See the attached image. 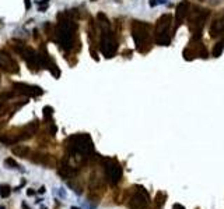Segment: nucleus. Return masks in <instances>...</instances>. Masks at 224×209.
<instances>
[{
	"mask_svg": "<svg viewBox=\"0 0 224 209\" xmlns=\"http://www.w3.org/2000/svg\"><path fill=\"white\" fill-rule=\"evenodd\" d=\"M73 32L74 25L69 20L59 21L58 27H56V39L60 43V46L64 50H69L73 45Z\"/></svg>",
	"mask_w": 224,
	"mask_h": 209,
	"instance_id": "obj_1",
	"label": "nucleus"
},
{
	"mask_svg": "<svg viewBox=\"0 0 224 209\" xmlns=\"http://www.w3.org/2000/svg\"><path fill=\"white\" fill-rule=\"evenodd\" d=\"M67 146L71 152L81 155H88L92 152L94 146H92V141L90 135L87 134H79V135H71L67 139Z\"/></svg>",
	"mask_w": 224,
	"mask_h": 209,
	"instance_id": "obj_2",
	"label": "nucleus"
},
{
	"mask_svg": "<svg viewBox=\"0 0 224 209\" xmlns=\"http://www.w3.org/2000/svg\"><path fill=\"white\" fill-rule=\"evenodd\" d=\"M170 27H171V15L164 14L160 17L155 25V40L158 45L168 46L170 45Z\"/></svg>",
	"mask_w": 224,
	"mask_h": 209,
	"instance_id": "obj_3",
	"label": "nucleus"
},
{
	"mask_svg": "<svg viewBox=\"0 0 224 209\" xmlns=\"http://www.w3.org/2000/svg\"><path fill=\"white\" fill-rule=\"evenodd\" d=\"M148 205H150V195H148L147 190L142 185H136L135 191H133L129 202H127V208L129 209H147Z\"/></svg>",
	"mask_w": 224,
	"mask_h": 209,
	"instance_id": "obj_4",
	"label": "nucleus"
},
{
	"mask_svg": "<svg viewBox=\"0 0 224 209\" xmlns=\"http://www.w3.org/2000/svg\"><path fill=\"white\" fill-rule=\"evenodd\" d=\"M118 50V43L114 38V34L107 28H102L101 34V53L107 59H112L116 55Z\"/></svg>",
	"mask_w": 224,
	"mask_h": 209,
	"instance_id": "obj_5",
	"label": "nucleus"
},
{
	"mask_svg": "<svg viewBox=\"0 0 224 209\" xmlns=\"http://www.w3.org/2000/svg\"><path fill=\"white\" fill-rule=\"evenodd\" d=\"M105 177L107 181L111 185H116L122 179V167H120L119 162L115 159H109L105 163Z\"/></svg>",
	"mask_w": 224,
	"mask_h": 209,
	"instance_id": "obj_6",
	"label": "nucleus"
},
{
	"mask_svg": "<svg viewBox=\"0 0 224 209\" xmlns=\"http://www.w3.org/2000/svg\"><path fill=\"white\" fill-rule=\"evenodd\" d=\"M148 28L150 27L147 24L140 23V21L133 23V39H135L139 52H142V46L148 40Z\"/></svg>",
	"mask_w": 224,
	"mask_h": 209,
	"instance_id": "obj_7",
	"label": "nucleus"
},
{
	"mask_svg": "<svg viewBox=\"0 0 224 209\" xmlns=\"http://www.w3.org/2000/svg\"><path fill=\"white\" fill-rule=\"evenodd\" d=\"M14 91L20 95H25V96H31V98H36V96L42 95L43 91L39 86L35 85H28V84H23V82H15L13 85Z\"/></svg>",
	"mask_w": 224,
	"mask_h": 209,
	"instance_id": "obj_8",
	"label": "nucleus"
},
{
	"mask_svg": "<svg viewBox=\"0 0 224 209\" xmlns=\"http://www.w3.org/2000/svg\"><path fill=\"white\" fill-rule=\"evenodd\" d=\"M0 68L10 74L18 73V64L15 63V60L10 55H7V53L3 50H0Z\"/></svg>",
	"mask_w": 224,
	"mask_h": 209,
	"instance_id": "obj_9",
	"label": "nucleus"
},
{
	"mask_svg": "<svg viewBox=\"0 0 224 209\" xmlns=\"http://www.w3.org/2000/svg\"><path fill=\"white\" fill-rule=\"evenodd\" d=\"M20 55L24 57V60L27 61L28 67L32 68V70H36V68H39L41 65H39V57L38 55H36L35 52L32 50V49H27V48H23V50L20 52Z\"/></svg>",
	"mask_w": 224,
	"mask_h": 209,
	"instance_id": "obj_10",
	"label": "nucleus"
},
{
	"mask_svg": "<svg viewBox=\"0 0 224 209\" xmlns=\"http://www.w3.org/2000/svg\"><path fill=\"white\" fill-rule=\"evenodd\" d=\"M38 127H39L38 121H31L30 124H27V126L24 127L23 133H21V135L18 137L17 139H28V138H31V137H34L36 134V131H38Z\"/></svg>",
	"mask_w": 224,
	"mask_h": 209,
	"instance_id": "obj_11",
	"label": "nucleus"
},
{
	"mask_svg": "<svg viewBox=\"0 0 224 209\" xmlns=\"http://www.w3.org/2000/svg\"><path fill=\"white\" fill-rule=\"evenodd\" d=\"M188 10H189L188 3L182 2L178 4V7H176V23L178 24H181L183 21V18L188 15Z\"/></svg>",
	"mask_w": 224,
	"mask_h": 209,
	"instance_id": "obj_12",
	"label": "nucleus"
},
{
	"mask_svg": "<svg viewBox=\"0 0 224 209\" xmlns=\"http://www.w3.org/2000/svg\"><path fill=\"white\" fill-rule=\"evenodd\" d=\"M223 31H224V17L213 23V25L210 28V36L211 38H213V36H219Z\"/></svg>",
	"mask_w": 224,
	"mask_h": 209,
	"instance_id": "obj_13",
	"label": "nucleus"
},
{
	"mask_svg": "<svg viewBox=\"0 0 224 209\" xmlns=\"http://www.w3.org/2000/svg\"><path fill=\"white\" fill-rule=\"evenodd\" d=\"M167 201V194L164 191H157V194L154 196V208L155 209H161L164 206Z\"/></svg>",
	"mask_w": 224,
	"mask_h": 209,
	"instance_id": "obj_14",
	"label": "nucleus"
},
{
	"mask_svg": "<svg viewBox=\"0 0 224 209\" xmlns=\"http://www.w3.org/2000/svg\"><path fill=\"white\" fill-rule=\"evenodd\" d=\"M13 154L18 158H27L30 154V148L25 145H17L13 148Z\"/></svg>",
	"mask_w": 224,
	"mask_h": 209,
	"instance_id": "obj_15",
	"label": "nucleus"
},
{
	"mask_svg": "<svg viewBox=\"0 0 224 209\" xmlns=\"http://www.w3.org/2000/svg\"><path fill=\"white\" fill-rule=\"evenodd\" d=\"M224 50V39L220 40L219 43H216L213 48V52H211V55H213V57H219L220 55H221V52Z\"/></svg>",
	"mask_w": 224,
	"mask_h": 209,
	"instance_id": "obj_16",
	"label": "nucleus"
},
{
	"mask_svg": "<svg viewBox=\"0 0 224 209\" xmlns=\"http://www.w3.org/2000/svg\"><path fill=\"white\" fill-rule=\"evenodd\" d=\"M63 169H59V174L63 177H66V179H69V177H71L74 174V170L70 169V166H62Z\"/></svg>",
	"mask_w": 224,
	"mask_h": 209,
	"instance_id": "obj_17",
	"label": "nucleus"
},
{
	"mask_svg": "<svg viewBox=\"0 0 224 209\" xmlns=\"http://www.w3.org/2000/svg\"><path fill=\"white\" fill-rule=\"evenodd\" d=\"M11 194V188L7 184H0V196L2 198H7Z\"/></svg>",
	"mask_w": 224,
	"mask_h": 209,
	"instance_id": "obj_18",
	"label": "nucleus"
},
{
	"mask_svg": "<svg viewBox=\"0 0 224 209\" xmlns=\"http://www.w3.org/2000/svg\"><path fill=\"white\" fill-rule=\"evenodd\" d=\"M17 141H18V139L17 138H13V137H6V135L0 137V142H3L4 145H13Z\"/></svg>",
	"mask_w": 224,
	"mask_h": 209,
	"instance_id": "obj_19",
	"label": "nucleus"
},
{
	"mask_svg": "<svg viewBox=\"0 0 224 209\" xmlns=\"http://www.w3.org/2000/svg\"><path fill=\"white\" fill-rule=\"evenodd\" d=\"M4 166L6 167H8V169H18V163L14 160V159H11V158H8V159H6L4 160Z\"/></svg>",
	"mask_w": 224,
	"mask_h": 209,
	"instance_id": "obj_20",
	"label": "nucleus"
},
{
	"mask_svg": "<svg viewBox=\"0 0 224 209\" xmlns=\"http://www.w3.org/2000/svg\"><path fill=\"white\" fill-rule=\"evenodd\" d=\"M52 114H53V109H52L51 106H45V107H43V118H45V120H49V118L52 117Z\"/></svg>",
	"mask_w": 224,
	"mask_h": 209,
	"instance_id": "obj_21",
	"label": "nucleus"
},
{
	"mask_svg": "<svg viewBox=\"0 0 224 209\" xmlns=\"http://www.w3.org/2000/svg\"><path fill=\"white\" fill-rule=\"evenodd\" d=\"M49 6V2L48 0H39L38 2V7H39V11H45Z\"/></svg>",
	"mask_w": 224,
	"mask_h": 209,
	"instance_id": "obj_22",
	"label": "nucleus"
},
{
	"mask_svg": "<svg viewBox=\"0 0 224 209\" xmlns=\"http://www.w3.org/2000/svg\"><path fill=\"white\" fill-rule=\"evenodd\" d=\"M13 96H14L13 92H4V93H2V95H0V99H11Z\"/></svg>",
	"mask_w": 224,
	"mask_h": 209,
	"instance_id": "obj_23",
	"label": "nucleus"
},
{
	"mask_svg": "<svg viewBox=\"0 0 224 209\" xmlns=\"http://www.w3.org/2000/svg\"><path fill=\"white\" fill-rule=\"evenodd\" d=\"M172 209H185V206H183V205H181V204H174Z\"/></svg>",
	"mask_w": 224,
	"mask_h": 209,
	"instance_id": "obj_24",
	"label": "nucleus"
},
{
	"mask_svg": "<svg viewBox=\"0 0 224 209\" xmlns=\"http://www.w3.org/2000/svg\"><path fill=\"white\" fill-rule=\"evenodd\" d=\"M25 8H27V10H30V8H31V2H30V0H25Z\"/></svg>",
	"mask_w": 224,
	"mask_h": 209,
	"instance_id": "obj_25",
	"label": "nucleus"
},
{
	"mask_svg": "<svg viewBox=\"0 0 224 209\" xmlns=\"http://www.w3.org/2000/svg\"><path fill=\"white\" fill-rule=\"evenodd\" d=\"M27 194H28V195H34V194H35V191L30 188V190H28V191H27Z\"/></svg>",
	"mask_w": 224,
	"mask_h": 209,
	"instance_id": "obj_26",
	"label": "nucleus"
},
{
	"mask_svg": "<svg viewBox=\"0 0 224 209\" xmlns=\"http://www.w3.org/2000/svg\"><path fill=\"white\" fill-rule=\"evenodd\" d=\"M39 192H41V194H43V192H45V187H42V188L39 190Z\"/></svg>",
	"mask_w": 224,
	"mask_h": 209,
	"instance_id": "obj_27",
	"label": "nucleus"
},
{
	"mask_svg": "<svg viewBox=\"0 0 224 209\" xmlns=\"http://www.w3.org/2000/svg\"><path fill=\"white\" fill-rule=\"evenodd\" d=\"M23 208H24V209H31V208H28V206H27V205H25V204H24V205H23Z\"/></svg>",
	"mask_w": 224,
	"mask_h": 209,
	"instance_id": "obj_28",
	"label": "nucleus"
},
{
	"mask_svg": "<svg viewBox=\"0 0 224 209\" xmlns=\"http://www.w3.org/2000/svg\"><path fill=\"white\" fill-rule=\"evenodd\" d=\"M0 109H2V102H0Z\"/></svg>",
	"mask_w": 224,
	"mask_h": 209,
	"instance_id": "obj_29",
	"label": "nucleus"
},
{
	"mask_svg": "<svg viewBox=\"0 0 224 209\" xmlns=\"http://www.w3.org/2000/svg\"><path fill=\"white\" fill-rule=\"evenodd\" d=\"M71 209H79V208H74V206H73V208H71Z\"/></svg>",
	"mask_w": 224,
	"mask_h": 209,
	"instance_id": "obj_30",
	"label": "nucleus"
},
{
	"mask_svg": "<svg viewBox=\"0 0 224 209\" xmlns=\"http://www.w3.org/2000/svg\"><path fill=\"white\" fill-rule=\"evenodd\" d=\"M196 209H199V208H196Z\"/></svg>",
	"mask_w": 224,
	"mask_h": 209,
	"instance_id": "obj_31",
	"label": "nucleus"
}]
</instances>
